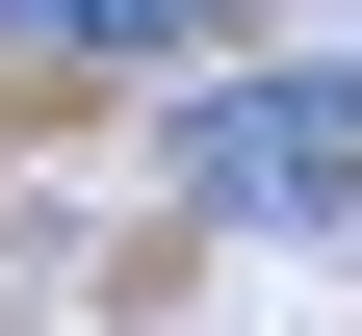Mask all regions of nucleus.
I'll return each mask as SVG.
<instances>
[{"instance_id": "obj_1", "label": "nucleus", "mask_w": 362, "mask_h": 336, "mask_svg": "<svg viewBox=\"0 0 362 336\" xmlns=\"http://www.w3.org/2000/svg\"><path fill=\"white\" fill-rule=\"evenodd\" d=\"M181 181L207 207H337L362 181V78H207L181 104Z\"/></svg>"}, {"instance_id": "obj_2", "label": "nucleus", "mask_w": 362, "mask_h": 336, "mask_svg": "<svg viewBox=\"0 0 362 336\" xmlns=\"http://www.w3.org/2000/svg\"><path fill=\"white\" fill-rule=\"evenodd\" d=\"M0 52H207V0H0Z\"/></svg>"}]
</instances>
